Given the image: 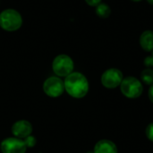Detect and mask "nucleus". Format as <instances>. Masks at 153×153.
Wrapping results in <instances>:
<instances>
[{
    "mask_svg": "<svg viewBox=\"0 0 153 153\" xmlns=\"http://www.w3.org/2000/svg\"><path fill=\"white\" fill-rule=\"evenodd\" d=\"M64 83L66 92L75 99H82L85 97L89 91V82L87 78L78 72H74L67 75Z\"/></svg>",
    "mask_w": 153,
    "mask_h": 153,
    "instance_id": "nucleus-1",
    "label": "nucleus"
},
{
    "mask_svg": "<svg viewBox=\"0 0 153 153\" xmlns=\"http://www.w3.org/2000/svg\"><path fill=\"white\" fill-rule=\"evenodd\" d=\"M22 18L21 14L13 9H6L0 13V26L7 31H14L21 28Z\"/></svg>",
    "mask_w": 153,
    "mask_h": 153,
    "instance_id": "nucleus-2",
    "label": "nucleus"
},
{
    "mask_svg": "<svg viewBox=\"0 0 153 153\" xmlns=\"http://www.w3.org/2000/svg\"><path fill=\"white\" fill-rule=\"evenodd\" d=\"M120 88L123 95L128 99H137L143 91V87L140 80L133 76H128L123 79Z\"/></svg>",
    "mask_w": 153,
    "mask_h": 153,
    "instance_id": "nucleus-3",
    "label": "nucleus"
},
{
    "mask_svg": "<svg viewBox=\"0 0 153 153\" xmlns=\"http://www.w3.org/2000/svg\"><path fill=\"white\" fill-rule=\"evenodd\" d=\"M52 68L54 73L60 77H66L73 73L74 70V61L67 55L57 56L52 64Z\"/></svg>",
    "mask_w": 153,
    "mask_h": 153,
    "instance_id": "nucleus-4",
    "label": "nucleus"
},
{
    "mask_svg": "<svg viewBox=\"0 0 153 153\" xmlns=\"http://www.w3.org/2000/svg\"><path fill=\"white\" fill-rule=\"evenodd\" d=\"M43 91L48 97L57 98L63 94L65 91V83L60 78L52 76L45 81L43 84Z\"/></svg>",
    "mask_w": 153,
    "mask_h": 153,
    "instance_id": "nucleus-5",
    "label": "nucleus"
},
{
    "mask_svg": "<svg viewBox=\"0 0 153 153\" xmlns=\"http://www.w3.org/2000/svg\"><path fill=\"white\" fill-rule=\"evenodd\" d=\"M123 79V74L119 69L110 68L102 74L101 83L108 89H115L121 84Z\"/></svg>",
    "mask_w": 153,
    "mask_h": 153,
    "instance_id": "nucleus-6",
    "label": "nucleus"
},
{
    "mask_svg": "<svg viewBox=\"0 0 153 153\" xmlns=\"http://www.w3.org/2000/svg\"><path fill=\"white\" fill-rule=\"evenodd\" d=\"M0 149L2 153H25L27 146L22 139L10 137L1 143Z\"/></svg>",
    "mask_w": 153,
    "mask_h": 153,
    "instance_id": "nucleus-7",
    "label": "nucleus"
},
{
    "mask_svg": "<svg viewBox=\"0 0 153 153\" xmlns=\"http://www.w3.org/2000/svg\"><path fill=\"white\" fill-rule=\"evenodd\" d=\"M32 132V126L30 122L26 120H20L15 122L12 126V134L14 137L19 139H25L30 135Z\"/></svg>",
    "mask_w": 153,
    "mask_h": 153,
    "instance_id": "nucleus-8",
    "label": "nucleus"
},
{
    "mask_svg": "<svg viewBox=\"0 0 153 153\" xmlns=\"http://www.w3.org/2000/svg\"><path fill=\"white\" fill-rule=\"evenodd\" d=\"M94 153H117L116 144L109 140H100L94 147Z\"/></svg>",
    "mask_w": 153,
    "mask_h": 153,
    "instance_id": "nucleus-9",
    "label": "nucleus"
},
{
    "mask_svg": "<svg viewBox=\"0 0 153 153\" xmlns=\"http://www.w3.org/2000/svg\"><path fill=\"white\" fill-rule=\"evenodd\" d=\"M140 45L147 52L153 51V31L145 30L140 37Z\"/></svg>",
    "mask_w": 153,
    "mask_h": 153,
    "instance_id": "nucleus-10",
    "label": "nucleus"
},
{
    "mask_svg": "<svg viewBox=\"0 0 153 153\" xmlns=\"http://www.w3.org/2000/svg\"><path fill=\"white\" fill-rule=\"evenodd\" d=\"M96 13L100 18H108L111 13V9L107 4L100 3L96 6Z\"/></svg>",
    "mask_w": 153,
    "mask_h": 153,
    "instance_id": "nucleus-11",
    "label": "nucleus"
},
{
    "mask_svg": "<svg viewBox=\"0 0 153 153\" xmlns=\"http://www.w3.org/2000/svg\"><path fill=\"white\" fill-rule=\"evenodd\" d=\"M141 80L147 85L153 84V70L151 68L144 69L141 74Z\"/></svg>",
    "mask_w": 153,
    "mask_h": 153,
    "instance_id": "nucleus-12",
    "label": "nucleus"
},
{
    "mask_svg": "<svg viewBox=\"0 0 153 153\" xmlns=\"http://www.w3.org/2000/svg\"><path fill=\"white\" fill-rule=\"evenodd\" d=\"M24 143H25V144H26L27 148H28V147L32 148V147L36 144V139H35L33 136L29 135L28 137H26V138H25Z\"/></svg>",
    "mask_w": 153,
    "mask_h": 153,
    "instance_id": "nucleus-13",
    "label": "nucleus"
},
{
    "mask_svg": "<svg viewBox=\"0 0 153 153\" xmlns=\"http://www.w3.org/2000/svg\"><path fill=\"white\" fill-rule=\"evenodd\" d=\"M146 135H147V138L153 142V123H151L147 128H146Z\"/></svg>",
    "mask_w": 153,
    "mask_h": 153,
    "instance_id": "nucleus-14",
    "label": "nucleus"
},
{
    "mask_svg": "<svg viewBox=\"0 0 153 153\" xmlns=\"http://www.w3.org/2000/svg\"><path fill=\"white\" fill-rule=\"evenodd\" d=\"M144 65L147 67H152L153 66V56H149L144 59Z\"/></svg>",
    "mask_w": 153,
    "mask_h": 153,
    "instance_id": "nucleus-15",
    "label": "nucleus"
},
{
    "mask_svg": "<svg viewBox=\"0 0 153 153\" xmlns=\"http://www.w3.org/2000/svg\"><path fill=\"white\" fill-rule=\"evenodd\" d=\"M85 2L91 6H97L99 4H100L101 0H85Z\"/></svg>",
    "mask_w": 153,
    "mask_h": 153,
    "instance_id": "nucleus-16",
    "label": "nucleus"
},
{
    "mask_svg": "<svg viewBox=\"0 0 153 153\" xmlns=\"http://www.w3.org/2000/svg\"><path fill=\"white\" fill-rule=\"evenodd\" d=\"M149 99H150V100L152 101L153 103V84L151 85V87H150V89H149Z\"/></svg>",
    "mask_w": 153,
    "mask_h": 153,
    "instance_id": "nucleus-17",
    "label": "nucleus"
},
{
    "mask_svg": "<svg viewBox=\"0 0 153 153\" xmlns=\"http://www.w3.org/2000/svg\"><path fill=\"white\" fill-rule=\"evenodd\" d=\"M147 1H148L151 4H153V0H147Z\"/></svg>",
    "mask_w": 153,
    "mask_h": 153,
    "instance_id": "nucleus-18",
    "label": "nucleus"
},
{
    "mask_svg": "<svg viewBox=\"0 0 153 153\" xmlns=\"http://www.w3.org/2000/svg\"><path fill=\"white\" fill-rule=\"evenodd\" d=\"M132 1H134V2H140V1H142V0H132Z\"/></svg>",
    "mask_w": 153,
    "mask_h": 153,
    "instance_id": "nucleus-19",
    "label": "nucleus"
},
{
    "mask_svg": "<svg viewBox=\"0 0 153 153\" xmlns=\"http://www.w3.org/2000/svg\"><path fill=\"white\" fill-rule=\"evenodd\" d=\"M87 153H94V152H87Z\"/></svg>",
    "mask_w": 153,
    "mask_h": 153,
    "instance_id": "nucleus-20",
    "label": "nucleus"
},
{
    "mask_svg": "<svg viewBox=\"0 0 153 153\" xmlns=\"http://www.w3.org/2000/svg\"><path fill=\"white\" fill-rule=\"evenodd\" d=\"M152 56H153V54H152Z\"/></svg>",
    "mask_w": 153,
    "mask_h": 153,
    "instance_id": "nucleus-21",
    "label": "nucleus"
}]
</instances>
